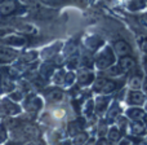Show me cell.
Listing matches in <instances>:
<instances>
[{
	"label": "cell",
	"instance_id": "obj_1",
	"mask_svg": "<svg viewBox=\"0 0 147 145\" xmlns=\"http://www.w3.org/2000/svg\"><path fill=\"white\" fill-rule=\"evenodd\" d=\"M16 7H17V3H16L14 0H7V1H4L0 5V13H1L3 16H8L14 12Z\"/></svg>",
	"mask_w": 147,
	"mask_h": 145
},
{
	"label": "cell",
	"instance_id": "obj_2",
	"mask_svg": "<svg viewBox=\"0 0 147 145\" xmlns=\"http://www.w3.org/2000/svg\"><path fill=\"white\" fill-rule=\"evenodd\" d=\"M115 51H116L117 54H129L132 52L129 44L124 40H119L115 43Z\"/></svg>",
	"mask_w": 147,
	"mask_h": 145
},
{
	"label": "cell",
	"instance_id": "obj_3",
	"mask_svg": "<svg viewBox=\"0 0 147 145\" xmlns=\"http://www.w3.org/2000/svg\"><path fill=\"white\" fill-rule=\"evenodd\" d=\"M21 132L23 133V136L26 138H36L39 135L38 127H35L34 125H26L25 127L21 128Z\"/></svg>",
	"mask_w": 147,
	"mask_h": 145
},
{
	"label": "cell",
	"instance_id": "obj_4",
	"mask_svg": "<svg viewBox=\"0 0 147 145\" xmlns=\"http://www.w3.org/2000/svg\"><path fill=\"white\" fill-rule=\"evenodd\" d=\"M16 57V52L12 49H0V62L10 61Z\"/></svg>",
	"mask_w": 147,
	"mask_h": 145
},
{
	"label": "cell",
	"instance_id": "obj_5",
	"mask_svg": "<svg viewBox=\"0 0 147 145\" xmlns=\"http://www.w3.org/2000/svg\"><path fill=\"white\" fill-rule=\"evenodd\" d=\"M143 100H145V96H143L141 92H132L130 93V99H129V101L132 102V104H142L143 102Z\"/></svg>",
	"mask_w": 147,
	"mask_h": 145
},
{
	"label": "cell",
	"instance_id": "obj_6",
	"mask_svg": "<svg viewBox=\"0 0 147 145\" xmlns=\"http://www.w3.org/2000/svg\"><path fill=\"white\" fill-rule=\"evenodd\" d=\"M120 66L123 67V70H129L134 66V60L130 59V57H125V59H121V62H120Z\"/></svg>",
	"mask_w": 147,
	"mask_h": 145
},
{
	"label": "cell",
	"instance_id": "obj_7",
	"mask_svg": "<svg viewBox=\"0 0 147 145\" xmlns=\"http://www.w3.org/2000/svg\"><path fill=\"white\" fill-rule=\"evenodd\" d=\"M129 115L132 118H134V119H141V118H143V112L142 110H130L129 112Z\"/></svg>",
	"mask_w": 147,
	"mask_h": 145
},
{
	"label": "cell",
	"instance_id": "obj_8",
	"mask_svg": "<svg viewBox=\"0 0 147 145\" xmlns=\"http://www.w3.org/2000/svg\"><path fill=\"white\" fill-rule=\"evenodd\" d=\"M133 132L134 133H143L145 132V127H143V125H141V123H136L134 126H133Z\"/></svg>",
	"mask_w": 147,
	"mask_h": 145
},
{
	"label": "cell",
	"instance_id": "obj_9",
	"mask_svg": "<svg viewBox=\"0 0 147 145\" xmlns=\"http://www.w3.org/2000/svg\"><path fill=\"white\" fill-rule=\"evenodd\" d=\"M110 138L112 139V140H117V139H119V132H117L116 130H111V132H110Z\"/></svg>",
	"mask_w": 147,
	"mask_h": 145
},
{
	"label": "cell",
	"instance_id": "obj_10",
	"mask_svg": "<svg viewBox=\"0 0 147 145\" xmlns=\"http://www.w3.org/2000/svg\"><path fill=\"white\" fill-rule=\"evenodd\" d=\"M140 83H141L140 78H133L132 80H130V86L132 87H140Z\"/></svg>",
	"mask_w": 147,
	"mask_h": 145
}]
</instances>
